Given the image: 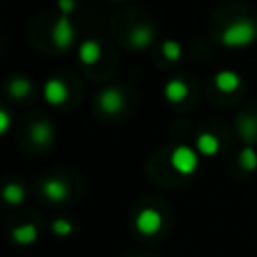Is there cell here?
Segmentation results:
<instances>
[{"instance_id": "cell-3", "label": "cell", "mask_w": 257, "mask_h": 257, "mask_svg": "<svg viewBox=\"0 0 257 257\" xmlns=\"http://www.w3.org/2000/svg\"><path fill=\"white\" fill-rule=\"evenodd\" d=\"M74 38H76V30H74L70 18L66 14H62L52 26V42H54V46L60 48V50H66V48L72 46Z\"/></svg>"}, {"instance_id": "cell-7", "label": "cell", "mask_w": 257, "mask_h": 257, "mask_svg": "<svg viewBox=\"0 0 257 257\" xmlns=\"http://www.w3.org/2000/svg\"><path fill=\"white\" fill-rule=\"evenodd\" d=\"M153 38H155L153 26H149V24H139V26H135V28L131 30V34H128V44H131V48H135V50H143V48H147V46L153 42Z\"/></svg>"}, {"instance_id": "cell-6", "label": "cell", "mask_w": 257, "mask_h": 257, "mask_svg": "<svg viewBox=\"0 0 257 257\" xmlns=\"http://www.w3.org/2000/svg\"><path fill=\"white\" fill-rule=\"evenodd\" d=\"M98 106L108 112V114H116L122 106H124V96L118 88H104L100 94H98Z\"/></svg>"}, {"instance_id": "cell-1", "label": "cell", "mask_w": 257, "mask_h": 257, "mask_svg": "<svg viewBox=\"0 0 257 257\" xmlns=\"http://www.w3.org/2000/svg\"><path fill=\"white\" fill-rule=\"evenodd\" d=\"M255 40H257V24L245 18L231 22L221 34V42L229 48H243L253 44Z\"/></svg>"}, {"instance_id": "cell-19", "label": "cell", "mask_w": 257, "mask_h": 257, "mask_svg": "<svg viewBox=\"0 0 257 257\" xmlns=\"http://www.w3.org/2000/svg\"><path fill=\"white\" fill-rule=\"evenodd\" d=\"M181 52H183V48H181V44H179L177 40H165V42H163V56H165V58H169V60H179V58H181Z\"/></svg>"}, {"instance_id": "cell-10", "label": "cell", "mask_w": 257, "mask_h": 257, "mask_svg": "<svg viewBox=\"0 0 257 257\" xmlns=\"http://www.w3.org/2000/svg\"><path fill=\"white\" fill-rule=\"evenodd\" d=\"M98 58H100V44H98L96 40L88 38V40H84V42L78 46V60H80L82 64L92 66V64L98 62Z\"/></svg>"}, {"instance_id": "cell-15", "label": "cell", "mask_w": 257, "mask_h": 257, "mask_svg": "<svg viewBox=\"0 0 257 257\" xmlns=\"http://www.w3.org/2000/svg\"><path fill=\"white\" fill-rule=\"evenodd\" d=\"M197 151L205 157H213L219 151V139L211 133H201L197 137Z\"/></svg>"}, {"instance_id": "cell-22", "label": "cell", "mask_w": 257, "mask_h": 257, "mask_svg": "<svg viewBox=\"0 0 257 257\" xmlns=\"http://www.w3.org/2000/svg\"><path fill=\"white\" fill-rule=\"evenodd\" d=\"M74 8H76V0H58V10H60L62 14L68 16Z\"/></svg>"}, {"instance_id": "cell-9", "label": "cell", "mask_w": 257, "mask_h": 257, "mask_svg": "<svg viewBox=\"0 0 257 257\" xmlns=\"http://www.w3.org/2000/svg\"><path fill=\"white\" fill-rule=\"evenodd\" d=\"M30 139H32V143H34L36 147H46V145H50L52 139H54V128H52V124L46 122V120L34 122V124L30 126Z\"/></svg>"}, {"instance_id": "cell-5", "label": "cell", "mask_w": 257, "mask_h": 257, "mask_svg": "<svg viewBox=\"0 0 257 257\" xmlns=\"http://www.w3.org/2000/svg\"><path fill=\"white\" fill-rule=\"evenodd\" d=\"M42 94L46 98L48 104L52 106H60L66 96H68V90H66V84L60 80V78H48L44 82V88H42Z\"/></svg>"}, {"instance_id": "cell-2", "label": "cell", "mask_w": 257, "mask_h": 257, "mask_svg": "<svg viewBox=\"0 0 257 257\" xmlns=\"http://www.w3.org/2000/svg\"><path fill=\"white\" fill-rule=\"evenodd\" d=\"M171 165L181 175H193L199 167V151H193L187 145H179L171 153Z\"/></svg>"}, {"instance_id": "cell-17", "label": "cell", "mask_w": 257, "mask_h": 257, "mask_svg": "<svg viewBox=\"0 0 257 257\" xmlns=\"http://www.w3.org/2000/svg\"><path fill=\"white\" fill-rule=\"evenodd\" d=\"M30 90H32V84H30V80L24 78V76H16V78H12L10 84H8V92H10L12 98H24V96L30 94Z\"/></svg>"}, {"instance_id": "cell-12", "label": "cell", "mask_w": 257, "mask_h": 257, "mask_svg": "<svg viewBox=\"0 0 257 257\" xmlns=\"http://www.w3.org/2000/svg\"><path fill=\"white\" fill-rule=\"evenodd\" d=\"M165 98L167 100H171V102H181V100H185L187 98V94H189V88H187V84L183 82V80H179V78H173V80H169L167 84H165Z\"/></svg>"}, {"instance_id": "cell-4", "label": "cell", "mask_w": 257, "mask_h": 257, "mask_svg": "<svg viewBox=\"0 0 257 257\" xmlns=\"http://www.w3.org/2000/svg\"><path fill=\"white\" fill-rule=\"evenodd\" d=\"M163 225V217L155 207H145L135 217V227L143 235H155Z\"/></svg>"}, {"instance_id": "cell-8", "label": "cell", "mask_w": 257, "mask_h": 257, "mask_svg": "<svg viewBox=\"0 0 257 257\" xmlns=\"http://www.w3.org/2000/svg\"><path fill=\"white\" fill-rule=\"evenodd\" d=\"M42 191H44V195H46L52 203H62V201H66V197H68V185H66L62 179H56V177L46 179L44 185H42Z\"/></svg>"}, {"instance_id": "cell-11", "label": "cell", "mask_w": 257, "mask_h": 257, "mask_svg": "<svg viewBox=\"0 0 257 257\" xmlns=\"http://www.w3.org/2000/svg\"><path fill=\"white\" fill-rule=\"evenodd\" d=\"M215 86L221 92H233L241 86V76L233 70H221L215 74Z\"/></svg>"}, {"instance_id": "cell-13", "label": "cell", "mask_w": 257, "mask_h": 257, "mask_svg": "<svg viewBox=\"0 0 257 257\" xmlns=\"http://www.w3.org/2000/svg\"><path fill=\"white\" fill-rule=\"evenodd\" d=\"M12 239L16 243H20V245H30V243H34L38 239V229L32 223L18 225V227L12 229Z\"/></svg>"}, {"instance_id": "cell-14", "label": "cell", "mask_w": 257, "mask_h": 257, "mask_svg": "<svg viewBox=\"0 0 257 257\" xmlns=\"http://www.w3.org/2000/svg\"><path fill=\"white\" fill-rule=\"evenodd\" d=\"M2 197L8 205H22L26 199V189L20 183H8L2 189Z\"/></svg>"}, {"instance_id": "cell-21", "label": "cell", "mask_w": 257, "mask_h": 257, "mask_svg": "<svg viewBox=\"0 0 257 257\" xmlns=\"http://www.w3.org/2000/svg\"><path fill=\"white\" fill-rule=\"evenodd\" d=\"M10 114L4 110V108H0V137L2 135H6L8 133V128H10Z\"/></svg>"}, {"instance_id": "cell-20", "label": "cell", "mask_w": 257, "mask_h": 257, "mask_svg": "<svg viewBox=\"0 0 257 257\" xmlns=\"http://www.w3.org/2000/svg\"><path fill=\"white\" fill-rule=\"evenodd\" d=\"M72 231H74V225H72L68 219H64V217H60V219H56V221L52 223V233H54L56 237H68Z\"/></svg>"}, {"instance_id": "cell-16", "label": "cell", "mask_w": 257, "mask_h": 257, "mask_svg": "<svg viewBox=\"0 0 257 257\" xmlns=\"http://www.w3.org/2000/svg\"><path fill=\"white\" fill-rule=\"evenodd\" d=\"M239 133L247 143L257 141V116L255 114H245L239 118Z\"/></svg>"}, {"instance_id": "cell-18", "label": "cell", "mask_w": 257, "mask_h": 257, "mask_svg": "<svg viewBox=\"0 0 257 257\" xmlns=\"http://www.w3.org/2000/svg\"><path fill=\"white\" fill-rule=\"evenodd\" d=\"M239 165L245 169V171H255L257 169V153L251 145H245L243 151L239 153Z\"/></svg>"}]
</instances>
